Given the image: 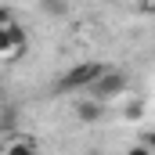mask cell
<instances>
[{"label": "cell", "instance_id": "52a82bcc", "mask_svg": "<svg viewBox=\"0 0 155 155\" xmlns=\"http://www.w3.org/2000/svg\"><path fill=\"white\" fill-rule=\"evenodd\" d=\"M126 155H155V152L144 144V141H141V144H130V148H126Z\"/></svg>", "mask_w": 155, "mask_h": 155}, {"label": "cell", "instance_id": "9c48e42d", "mask_svg": "<svg viewBox=\"0 0 155 155\" xmlns=\"http://www.w3.org/2000/svg\"><path fill=\"white\" fill-rule=\"evenodd\" d=\"M15 116H18V112H15V108H11V112H4V119H0V130H7V126H11V130H15Z\"/></svg>", "mask_w": 155, "mask_h": 155}, {"label": "cell", "instance_id": "30bf717a", "mask_svg": "<svg viewBox=\"0 0 155 155\" xmlns=\"http://www.w3.org/2000/svg\"><path fill=\"white\" fill-rule=\"evenodd\" d=\"M141 141H144V144H148V148H152V152H155V130H148V134H144Z\"/></svg>", "mask_w": 155, "mask_h": 155}, {"label": "cell", "instance_id": "5b68a950", "mask_svg": "<svg viewBox=\"0 0 155 155\" xmlns=\"http://www.w3.org/2000/svg\"><path fill=\"white\" fill-rule=\"evenodd\" d=\"M4 155H40V152H36V141L33 137H11L7 148H4Z\"/></svg>", "mask_w": 155, "mask_h": 155}, {"label": "cell", "instance_id": "277c9868", "mask_svg": "<svg viewBox=\"0 0 155 155\" xmlns=\"http://www.w3.org/2000/svg\"><path fill=\"white\" fill-rule=\"evenodd\" d=\"M101 116H105V101H97V97H87V101L76 105V119L79 123H97Z\"/></svg>", "mask_w": 155, "mask_h": 155}, {"label": "cell", "instance_id": "3957f363", "mask_svg": "<svg viewBox=\"0 0 155 155\" xmlns=\"http://www.w3.org/2000/svg\"><path fill=\"white\" fill-rule=\"evenodd\" d=\"M25 47H29V33H25V25L15 18V22H7V25H0V58H18V54H25Z\"/></svg>", "mask_w": 155, "mask_h": 155}, {"label": "cell", "instance_id": "7a4b0ae2", "mask_svg": "<svg viewBox=\"0 0 155 155\" xmlns=\"http://www.w3.org/2000/svg\"><path fill=\"white\" fill-rule=\"evenodd\" d=\"M130 90V76L126 72H119V69H105L101 76H97V83H90L87 87V94L90 97H97V101H116V97H123Z\"/></svg>", "mask_w": 155, "mask_h": 155}, {"label": "cell", "instance_id": "6da1fadb", "mask_svg": "<svg viewBox=\"0 0 155 155\" xmlns=\"http://www.w3.org/2000/svg\"><path fill=\"white\" fill-rule=\"evenodd\" d=\"M108 65H101V61H79V65H72L65 76H58V83H54V90L58 94H72V90H87L90 83H97V76L105 72Z\"/></svg>", "mask_w": 155, "mask_h": 155}, {"label": "cell", "instance_id": "8992f818", "mask_svg": "<svg viewBox=\"0 0 155 155\" xmlns=\"http://www.w3.org/2000/svg\"><path fill=\"white\" fill-rule=\"evenodd\" d=\"M123 116L130 119V123H137V119L144 116V101H141V97H130V101L123 105Z\"/></svg>", "mask_w": 155, "mask_h": 155}, {"label": "cell", "instance_id": "ba28073f", "mask_svg": "<svg viewBox=\"0 0 155 155\" xmlns=\"http://www.w3.org/2000/svg\"><path fill=\"white\" fill-rule=\"evenodd\" d=\"M7 22H15V11L7 4H0V25H7Z\"/></svg>", "mask_w": 155, "mask_h": 155}]
</instances>
